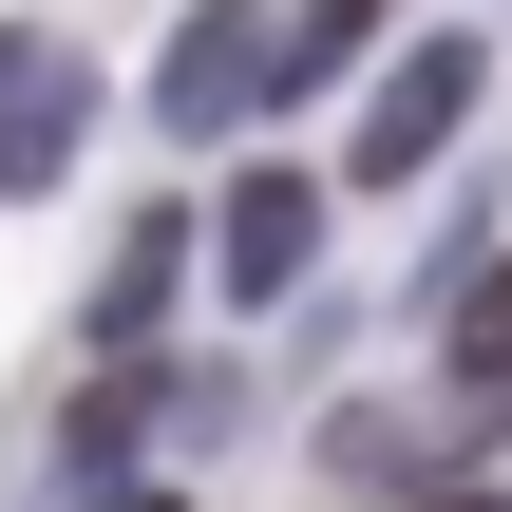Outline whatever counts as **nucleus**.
Wrapping results in <instances>:
<instances>
[{"label":"nucleus","instance_id":"nucleus-2","mask_svg":"<svg viewBox=\"0 0 512 512\" xmlns=\"http://www.w3.org/2000/svg\"><path fill=\"white\" fill-rule=\"evenodd\" d=\"M266 95H285L266 0H190V19H171V57H152V114H171V133H247Z\"/></svg>","mask_w":512,"mask_h":512},{"label":"nucleus","instance_id":"nucleus-5","mask_svg":"<svg viewBox=\"0 0 512 512\" xmlns=\"http://www.w3.org/2000/svg\"><path fill=\"white\" fill-rule=\"evenodd\" d=\"M171 266H190V209H152V228H133V247L95 266V342H133V323L171 304Z\"/></svg>","mask_w":512,"mask_h":512},{"label":"nucleus","instance_id":"nucleus-8","mask_svg":"<svg viewBox=\"0 0 512 512\" xmlns=\"http://www.w3.org/2000/svg\"><path fill=\"white\" fill-rule=\"evenodd\" d=\"M95 512H171V494H95Z\"/></svg>","mask_w":512,"mask_h":512},{"label":"nucleus","instance_id":"nucleus-6","mask_svg":"<svg viewBox=\"0 0 512 512\" xmlns=\"http://www.w3.org/2000/svg\"><path fill=\"white\" fill-rule=\"evenodd\" d=\"M456 399H475V418L512 399V247L475 266V285H456Z\"/></svg>","mask_w":512,"mask_h":512},{"label":"nucleus","instance_id":"nucleus-9","mask_svg":"<svg viewBox=\"0 0 512 512\" xmlns=\"http://www.w3.org/2000/svg\"><path fill=\"white\" fill-rule=\"evenodd\" d=\"M437 512H494V494H437Z\"/></svg>","mask_w":512,"mask_h":512},{"label":"nucleus","instance_id":"nucleus-4","mask_svg":"<svg viewBox=\"0 0 512 512\" xmlns=\"http://www.w3.org/2000/svg\"><path fill=\"white\" fill-rule=\"evenodd\" d=\"M76 114H95V76H76L57 38H0V190H57Z\"/></svg>","mask_w":512,"mask_h":512},{"label":"nucleus","instance_id":"nucleus-7","mask_svg":"<svg viewBox=\"0 0 512 512\" xmlns=\"http://www.w3.org/2000/svg\"><path fill=\"white\" fill-rule=\"evenodd\" d=\"M361 38H380V0H266V57H285V95H304V76H342Z\"/></svg>","mask_w":512,"mask_h":512},{"label":"nucleus","instance_id":"nucleus-1","mask_svg":"<svg viewBox=\"0 0 512 512\" xmlns=\"http://www.w3.org/2000/svg\"><path fill=\"white\" fill-rule=\"evenodd\" d=\"M475 76H494L475 38H399V57H380V95H361V152H342V171H361V190H418V171L475 133Z\"/></svg>","mask_w":512,"mask_h":512},{"label":"nucleus","instance_id":"nucleus-3","mask_svg":"<svg viewBox=\"0 0 512 512\" xmlns=\"http://www.w3.org/2000/svg\"><path fill=\"white\" fill-rule=\"evenodd\" d=\"M304 247H323V190H304V171H247V190L209 209V285H228V304H285Z\"/></svg>","mask_w":512,"mask_h":512}]
</instances>
